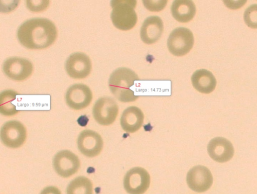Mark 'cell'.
Returning a JSON list of instances; mask_svg holds the SVG:
<instances>
[{
	"label": "cell",
	"instance_id": "1",
	"mask_svg": "<svg viewBox=\"0 0 257 194\" xmlns=\"http://www.w3.org/2000/svg\"><path fill=\"white\" fill-rule=\"evenodd\" d=\"M17 38L24 47L31 49L48 47L55 40L57 30L54 24L46 18L29 19L19 27Z\"/></svg>",
	"mask_w": 257,
	"mask_h": 194
},
{
	"label": "cell",
	"instance_id": "20",
	"mask_svg": "<svg viewBox=\"0 0 257 194\" xmlns=\"http://www.w3.org/2000/svg\"><path fill=\"white\" fill-rule=\"evenodd\" d=\"M92 184L88 178L78 176L70 181L66 189L67 194H92Z\"/></svg>",
	"mask_w": 257,
	"mask_h": 194
},
{
	"label": "cell",
	"instance_id": "2",
	"mask_svg": "<svg viewBox=\"0 0 257 194\" xmlns=\"http://www.w3.org/2000/svg\"><path fill=\"white\" fill-rule=\"evenodd\" d=\"M138 80H139L138 75L132 69L119 67L110 74L108 85L111 93L118 101L132 102L139 98L131 89L135 82Z\"/></svg>",
	"mask_w": 257,
	"mask_h": 194
},
{
	"label": "cell",
	"instance_id": "17",
	"mask_svg": "<svg viewBox=\"0 0 257 194\" xmlns=\"http://www.w3.org/2000/svg\"><path fill=\"white\" fill-rule=\"evenodd\" d=\"M191 79L193 87L203 93H209L216 87V80L214 76L211 72L205 69L195 71Z\"/></svg>",
	"mask_w": 257,
	"mask_h": 194
},
{
	"label": "cell",
	"instance_id": "11",
	"mask_svg": "<svg viewBox=\"0 0 257 194\" xmlns=\"http://www.w3.org/2000/svg\"><path fill=\"white\" fill-rule=\"evenodd\" d=\"M77 143L79 151L88 157H94L98 155L103 146L101 136L95 131L90 130H85L80 132Z\"/></svg>",
	"mask_w": 257,
	"mask_h": 194
},
{
	"label": "cell",
	"instance_id": "18",
	"mask_svg": "<svg viewBox=\"0 0 257 194\" xmlns=\"http://www.w3.org/2000/svg\"><path fill=\"white\" fill-rule=\"evenodd\" d=\"M173 17L177 21L186 23L191 21L196 13V7L192 1H174L171 8Z\"/></svg>",
	"mask_w": 257,
	"mask_h": 194
},
{
	"label": "cell",
	"instance_id": "6",
	"mask_svg": "<svg viewBox=\"0 0 257 194\" xmlns=\"http://www.w3.org/2000/svg\"><path fill=\"white\" fill-rule=\"evenodd\" d=\"M118 112V107L115 100L111 97L104 96L95 103L92 114L95 120L100 125L108 126L115 120Z\"/></svg>",
	"mask_w": 257,
	"mask_h": 194
},
{
	"label": "cell",
	"instance_id": "19",
	"mask_svg": "<svg viewBox=\"0 0 257 194\" xmlns=\"http://www.w3.org/2000/svg\"><path fill=\"white\" fill-rule=\"evenodd\" d=\"M18 93L11 89L3 91L0 94V112L6 116H13L18 112L16 107L13 104Z\"/></svg>",
	"mask_w": 257,
	"mask_h": 194
},
{
	"label": "cell",
	"instance_id": "21",
	"mask_svg": "<svg viewBox=\"0 0 257 194\" xmlns=\"http://www.w3.org/2000/svg\"><path fill=\"white\" fill-rule=\"evenodd\" d=\"M243 19L246 25L252 29H257V4L249 6L245 11Z\"/></svg>",
	"mask_w": 257,
	"mask_h": 194
},
{
	"label": "cell",
	"instance_id": "12",
	"mask_svg": "<svg viewBox=\"0 0 257 194\" xmlns=\"http://www.w3.org/2000/svg\"><path fill=\"white\" fill-rule=\"evenodd\" d=\"M67 105L71 109L79 110L87 107L92 99L90 88L82 83H76L70 86L65 95Z\"/></svg>",
	"mask_w": 257,
	"mask_h": 194
},
{
	"label": "cell",
	"instance_id": "8",
	"mask_svg": "<svg viewBox=\"0 0 257 194\" xmlns=\"http://www.w3.org/2000/svg\"><path fill=\"white\" fill-rule=\"evenodd\" d=\"M186 182L189 187L194 191L203 192L208 190L213 183L211 171L203 165H196L187 172Z\"/></svg>",
	"mask_w": 257,
	"mask_h": 194
},
{
	"label": "cell",
	"instance_id": "5",
	"mask_svg": "<svg viewBox=\"0 0 257 194\" xmlns=\"http://www.w3.org/2000/svg\"><path fill=\"white\" fill-rule=\"evenodd\" d=\"M150 175L141 167H134L128 170L123 178V187L128 194H143L150 185Z\"/></svg>",
	"mask_w": 257,
	"mask_h": 194
},
{
	"label": "cell",
	"instance_id": "7",
	"mask_svg": "<svg viewBox=\"0 0 257 194\" xmlns=\"http://www.w3.org/2000/svg\"><path fill=\"white\" fill-rule=\"evenodd\" d=\"M27 137L25 127L20 122L12 120L6 122L1 130V139L7 147L17 148L25 142Z\"/></svg>",
	"mask_w": 257,
	"mask_h": 194
},
{
	"label": "cell",
	"instance_id": "4",
	"mask_svg": "<svg viewBox=\"0 0 257 194\" xmlns=\"http://www.w3.org/2000/svg\"><path fill=\"white\" fill-rule=\"evenodd\" d=\"M192 32L188 28L179 27L170 33L167 40V46L171 53L181 56L188 53L194 44Z\"/></svg>",
	"mask_w": 257,
	"mask_h": 194
},
{
	"label": "cell",
	"instance_id": "13",
	"mask_svg": "<svg viewBox=\"0 0 257 194\" xmlns=\"http://www.w3.org/2000/svg\"><path fill=\"white\" fill-rule=\"evenodd\" d=\"M65 66L68 74L76 79L86 77L91 70V63L89 57L82 52L71 54L66 60Z\"/></svg>",
	"mask_w": 257,
	"mask_h": 194
},
{
	"label": "cell",
	"instance_id": "14",
	"mask_svg": "<svg viewBox=\"0 0 257 194\" xmlns=\"http://www.w3.org/2000/svg\"><path fill=\"white\" fill-rule=\"evenodd\" d=\"M207 149L210 157L219 163L226 162L230 160L234 152L231 143L221 137L212 139L208 144Z\"/></svg>",
	"mask_w": 257,
	"mask_h": 194
},
{
	"label": "cell",
	"instance_id": "3",
	"mask_svg": "<svg viewBox=\"0 0 257 194\" xmlns=\"http://www.w3.org/2000/svg\"><path fill=\"white\" fill-rule=\"evenodd\" d=\"M136 1H111L112 8L110 18L113 25L117 29L126 31L136 24L138 17L135 8Z\"/></svg>",
	"mask_w": 257,
	"mask_h": 194
},
{
	"label": "cell",
	"instance_id": "9",
	"mask_svg": "<svg viewBox=\"0 0 257 194\" xmlns=\"http://www.w3.org/2000/svg\"><path fill=\"white\" fill-rule=\"evenodd\" d=\"M80 164L78 157L68 150L59 151L53 159L55 171L63 177H68L75 174L79 168Z\"/></svg>",
	"mask_w": 257,
	"mask_h": 194
},
{
	"label": "cell",
	"instance_id": "10",
	"mask_svg": "<svg viewBox=\"0 0 257 194\" xmlns=\"http://www.w3.org/2000/svg\"><path fill=\"white\" fill-rule=\"evenodd\" d=\"M33 64L28 59L12 57L7 59L3 64L5 75L15 80H23L28 77L33 71Z\"/></svg>",
	"mask_w": 257,
	"mask_h": 194
},
{
	"label": "cell",
	"instance_id": "22",
	"mask_svg": "<svg viewBox=\"0 0 257 194\" xmlns=\"http://www.w3.org/2000/svg\"><path fill=\"white\" fill-rule=\"evenodd\" d=\"M40 194H61L59 189L56 187L50 186L44 188Z\"/></svg>",
	"mask_w": 257,
	"mask_h": 194
},
{
	"label": "cell",
	"instance_id": "15",
	"mask_svg": "<svg viewBox=\"0 0 257 194\" xmlns=\"http://www.w3.org/2000/svg\"><path fill=\"white\" fill-rule=\"evenodd\" d=\"M163 31V23L158 16H152L147 18L141 28L140 36L146 44H151L157 41Z\"/></svg>",
	"mask_w": 257,
	"mask_h": 194
},
{
	"label": "cell",
	"instance_id": "16",
	"mask_svg": "<svg viewBox=\"0 0 257 194\" xmlns=\"http://www.w3.org/2000/svg\"><path fill=\"white\" fill-rule=\"evenodd\" d=\"M144 120V115L142 110L137 107L130 106L122 112L120 125L125 132L133 133L141 128Z\"/></svg>",
	"mask_w": 257,
	"mask_h": 194
}]
</instances>
